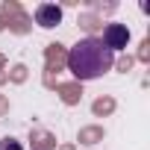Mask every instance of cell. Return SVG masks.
<instances>
[{
  "instance_id": "6da1fadb",
  "label": "cell",
  "mask_w": 150,
  "mask_h": 150,
  "mask_svg": "<svg viewBox=\"0 0 150 150\" xmlns=\"http://www.w3.org/2000/svg\"><path fill=\"white\" fill-rule=\"evenodd\" d=\"M65 65H68V71L74 74V77H77V83L97 80V77H103V74L115 65V53L100 38L88 35V38H83V41H77V44L71 47Z\"/></svg>"
},
{
  "instance_id": "7a4b0ae2",
  "label": "cell",
  "mask_w": 150,
  "mask_h": 150,
  "mask_svg": "<svg viewBox=\"0 0 150 150\" xmlns=\"http://www.w3.org/2000/svg\"><path fill=\"white\" fill-rule=\"evenodd\" d=\"M65 59H68V53L62 44H47V50H44V86L47 88H56L53 74H59L65 68Z\"/></svg>"
},
{
  "instance_id": "3957f363",
  "label": "cell",
  "mask_w": 150,
  "mask_h": 150,
  "mask_svg": "<svg viewBox=\"0 0 150 150\" xmlns=\"http://www.w3.org/2000/svg\"><path fill=\"white\" fill-rule=\"evenodd\" d=\"M0 21H3V30L9 27V30L18 33V35L30 33V15H24L21 6L12 3V0H6V3H3V15H0Z\"/></svg>"
},
{
  "instance_id": "277c9868",
  "label": "cell",
  "mask_w": 150,
  "mask_h": 150,
  "mask_svg": "<svg viewBox=\"0 0 150 150\" xmlns=\"http://www.w3.org/2000/svg\"><path fill=\"white\" fill-rule=\"evenodd\" d=\"M112 53L115 50H124L127 44H129V30L124 27V24H109L106 30H103V38H100Z\"/></svg>"
},
{
  "instance_id": "5b68a950",
  "label": "cell",
  "mask_w": 150,
  "mask_h": 150,
  "mask_svg": "<svg viewBox=\"0 0 150 150\" xmlns=\"http://www.w3.org/2000/svg\"><path fill=\"white\" fill-rule=\"evenodd\" d=\"M59 21H62V9H59L56 3H41V6L35 9V24H38V27L53 30V27H59Z\"/></svg>"
},
{
  "instance_id": "8992f818",
  "label": "cell",
  "mask_w": 150,
  "mask_h": 150,
  "mask_svg": "<svg viewBox=\"0 0 150 150\" xmlns=\"http://www.w3.org/2000/svg\"><path fill=\"white\" fill-rule=\"evenodd\" d=\"M56 91H59L62 103H68V106L80 103V97H83V88H80V83H56Z\"/></svg>"
},
{
  "instance_id": "52a82bcc",
  "label": "cell",
  "mask_w": 150,
  "mask_h": 150,
  "mask_svg": "<svg viewBox=\"0 0 150 150\" xmlns=\"http://www.w3.org/2000/svg\"><path fill=\"white\" fill-rule=\"evenodd\" d=\"M30 141H33L35 150H53V147H56V138H53L47 129H38V127L30 129Z\"/></svg>"
},
{
  "instance_id": "ba28073f",
  "label": "cell",
  "mask_w": 150,
  "mask_h": 150,
  "mask_svg": "<svg viewBox=\"0 0 150 150\" xmlns=\"http://www.w3.org/2000/svg\"><path fill=\"white\" fill-rule=\"evenodd\" d=\"M80 141L83 144H97V141H103V129L100 127H83L80 129Z\"/></svg>"
},
{
  "instance_id": "9c48e42d",
  "label": "cell",
  "mask_w": 150,
  "mask_h": 150,
  "mask_svg": "<svg viewBox=\"0 0 150 150\" xmlns=\"http://www.w3.org/2000/svg\"><path fill=\"white\" fill-rule=\"evenodd\" d=\"M112 109H115V100H112V97H100V100H94V106H91L94 115H109Z\"/></svg>"
},
{
  "instance_id": "30bf717a",
  "label": "cell",
  "mask_w": 150,
  "mask_h": 150,
  "mask_svg": "<svg viewBox=\"0 0 150 150\" xmlns=\"http://www.w3.org/2000/svg\"><path fill=\"white\" fill-rule=\"evenodd\" d=\"M80 27L88 30V33H94V30L100 27V18H97V15H83V18H80Z\"/></svg>"
},
{
  "instance_id": "8fae6325",
  "label": "cell",
  "mask_w": 150,
  "mask_h": 150,
  "mask_svg": "<svg viewBox=\"0 0 150 150\" xmlns=\"http://www.w3.org/2000/svg\"><path fill=\"white\" fill-rule=\"evenodd\" d=\"M9 80H12V83H24V80H27V68H24V65H15L12 74H9Z\"/></svg>"
},
{
  "instance_id": "7c38bea8",
  "label": "cell",
  "mask_w": 150,
  "mask_h": 150,
  "mask_svg": "<svg viewBox=\"0 0 150 150\" xmlns=\"http://www.w3.org/2000/svg\"><path fill=\"white\" fill-rule=\"evenodd\" d=\"M0 150H24V147H21V141H15V138L6 135L3 141H0Z\"/></svg>"
},
{
  "instance_id": "4fadbf2b",
  "label": "cell",
  "mask_w": 150,
  "mask_h": 150,
  "mask_svg": "<svg viewBox=\"0 0 150 150\" xmlns=\"http://www.w3.org/2000/svg\"><path fill=\"white\" fill-rule=\"evenodd\" d=\"M138 59H141V62H147V59H150V38H144V41H141V50H138Z\"/></svg>"
},
{
  "instance_id": "5bb4252c",
  "label": "cell",
  "mask_w": 150,
  "mask_h": 150,
  "mask_svg": "<svg viewBox=\"0 0 150 150\" xmlns=\"http://www.w3.org/2000/svg\"><path fill=\"white\" fill-rule=\"evenodd\" d=\"M3 115H9V100L0 94V118H3Z\"/></svg>"
},
{
  "instance_id": "9a60e30c",
  "label": "cell",
  "mask_w": 150,
  "mask_h": 150,
  "mask_svg": "<svg viewBox=\"0 0 150 150\" xmlns=\"http://www.w3.org/2000/svg\"><path fill=\"white\" fill-rule=\"evenodd\" d=\"M118 68H121V71H129V68H132V59H129V56H124V59L118 62Z\"/></svg>"
},
{
  "instance_id": "2e32d148",
  "label": "cell",
  "mask_w": 150,
  "mask_h": 150,
  "mask_svg": "<svg viewBox=\"0 0 150 150\" xmlns=\"http://www.w3.org/2000/svg\"><path fill=\"white\" fill-rule=\"evenodd\" d=\"M3 68H6V59H3V56H0V83H3V80H6V74H3Z\"/></svg>"
},
{
  "instance_id": "e0dca14e",
  "label": "cell",
  "mask_w": 150,
  "mask_h": 150,
  "mask_svg": "<svg viewBox=\"0 0 150 150\" xmlns=\"http://www.w3.org/2000/svg\"><path fill=\"white\" fill-rule=\"evenodd\" d=\"M59 150H74V147H71V144H62V147H59Z\"/></svg>"
},
{
  "instance_id": "ac0fdd59",
  "label": "cell",
  "mask_w": 150,
  "mask_h": 150,
  "mask_svg": "<svg viewBox=\"0 0 150 150\" xmlns=\"http://www.w3.org/2000/svg\"><path fill=\"white\" fill-rule=\"evenodd\" d=\"M0 33H3V21H0Z\"/></svg>"
}]
</instances>
